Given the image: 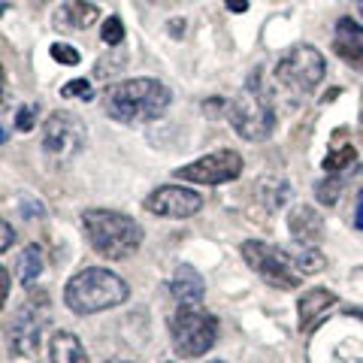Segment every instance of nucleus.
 <instances>
[{
  "mask_svg": "<svg viewBox=\"0 0 363 363\" xmlns=\"http://www.w3.org/2000/svg\"><path fill=\"white\" fill-rule=\"evenodd\" d=\"M342 176H327V179H321L315 185V197H318V203L321 206H336V200H339V194H342Z\"/></svg>",
  "mask_w": 363,
  "mask_h": 363,
  "instance_id": "obj_20",
  "label": "nucleus"
},
{
  "mask_svg": "<svg viewBox=\"0 0 363 363\" xmlns=\"http://www.w3.org/2000/svg\"><path fill=\"white\" fill-rule=\"evenodd\" d=\"M169 339L179 357L194 360L212 351L215 339H218V318L212 312L200 309V306H182L169 318Z\"/></svg>",
  "mask_w": 363,
  "mask_h": 363,
  "instance_id": "obj_5",
  "label": "nucleus"
},
{
  "mask_svg": "<svg viewBox=\"0 0 363 363\" xmlns=\"http://www.w3.org/2000/svg\"><path fill=\"white\" fill-rule=\"evenodd\" d=\"M37 4H43V0H37Z\"/></svg>",
  "mask_w": 363,
  "mask_h": 363,
  "instance_id": "obj_38",
  "label": "nucleus"
},
{
  "mask_svg": "<svg viewBox=\"0 0 363 363\" xmlns=\"http://www.w3.org/2000/svg\"><path fill=\"white\" fill-rule=\"evenodd\" d=\"M257 200L264 203L267 209H279L291 200V185L288 179H276V176H264L257 182Z\"/></svg>",
  "mask_w": 363,
  "mask_h": 363,
  "instance_id": "obj_19",
  "label": "nucleus"
},
{
  "mask_svg": "<svg viewBox=\"0 0 363 363\" xmlns=\"http://www.w3.org/2000/svg\"><path fill=\"white\" fill-rule=\"evenodd\" d=\"M52 318V303H49V294L45 291H30L25 303L13 312V321H9V348L16 351L18 357H37L40 351V339L43 330Z\"/></svg>",
  "mask_w": 363,
  "mask_h": 363,
  "instance_id": "obj_7",
  "label": "nucleus"
},
{
  "mask_svg": "<svg viewBox=\"0 0 363 363\" xmlns=\"http://www.w3.org/2000/svg\"><path fill=\"white\" fill-rule=\"evenodd\" d=\"M324 73H327L324 55L309 43H294L291 49H285L279 55L276 67H272L276 82L285 85L288 91H297V94H309V91H315L324 82Z\"/></svg>",
  "mask_w": 363,
  "mask_h": 363,
  "instance_id": "obj_6",
  "label": "nucleus"
},
{
  "mask_svg": "<svg viewBox=\"0 0 363 363\" xmlns=\"http://www.w3.org/2000/svg\"><path fill=\"white\" fill-rule=\"evenodd\" d=\"M61 97H79V100H91L94 97V88H91L88 79H70L61 88Z\"/></svg>",
  "mask_w": 363,
  "mask_h": 363,
  "instance_id": "obj_27",
  "label": "nucleus"
},
{
  "mask_svg": "<svg viewBox=\"0 0 363 363\" xmlns=\"http://www.w3.org/2000/svg\"><path fill=\"white\" fill-rule=\"evenodd\" d=\"M281 255H285L288 264L297 272H303V276H315V272H321L327 267V257L321 255V248H315V242L294 240L291 245L281 248Z\"/></svg>",
  "mask_w": 363,
  "mask_h": 363,
  "instance_id": "obj_16",
  "label": "nucleus"
},
{
  "mask_svg": "<svg viewBox=\"0 0 363 363\" xmlns=\"http://www.w3.org/2000/svg\"><path fill=\"white\" fill-rule=\"evenodd\" d=\"M203 116H209V118H218L221 116V109H227V100L221 97H215V100H203Z\"/></svg>",
  "mask_w": 363,
  "mask_h": 363,
  "instance_id": "obj_29",
  "label": "nucleus"
},
{
  "mask_svg": "<svg viewBox=\"0 0 363 363\" xmlns=\"http://www.w3.org/2000/svg\"><path fill=\"white\" fill-rule=\"evenodd\" d=\"M106 363H128V360H106Z\"/></svg>",
  "mask_w": 363,
  "mask_h": 363,
  "instance_id": "obj_36",
  "label": "nucleus"
},
{
  "mask_svg": "<svg viewBox=\"0 0 363 363\" xmlns=\"http://www.w3.org/2000/svg\"><path fill=\"white\" fill-rule=\"evenodd\" d=\"M85 124L79 121L73 112H52L49 118L43 121V130H40V143H43V152L55 157V161H70L79 152L85 149Z\"/></svg>",
  "mask_w": 363,
  "mask_h": 363,
  "instance_id": "obj_10",
  "label": "nucleus"
},
{
  "mask_svg": "<svg viewBox=\"0 0 363 363\" xmlns=\"http://www.w3.org/2000/svg\"><path fill=\"white\" fill-rule=\"evenodd\" d=\"M227 121H230V128L245 143H267L276 133V124H279L276 104H272L260 70L248 76L245 85L240 88V94L227 104Z\"/></svg>",
  "mask_w": 363,
  "mask_h": 363,
  "instance_id": "obj_2",
  "label": "nucleus"
},
{
  "mask_svg": "<svg viewBox=\"0 0 363 363\" xmlns=\"http://www.w3.org/2000/svg\"><path fill=\"white\" fill-rule=\"evenodd\" d=\"M169 100H173V94H169V88L161 79L136 76L106 88L104 109L118 124H149L169 109Z\"/></svg>",
  "mask_w": 363,
  "mask_h": 363,
  "instance_id": "obj_1",
  "label": "nucleus"
},
{
  "mask_svg": "<svg viewBox=\"0 0 363 363\" xmlns=\"http://www.w3.org/2000/svg\"><path fill=\"white\" fill-rule=\"evenodd\" d=\"M212 363H224V360H212Z\"/></svg>",
  "mask_w": 363,
  "mask_h": 363,
  "instance_id": "obj_37",
  "label": "nucleus"
},
{
  "mask_svg": "<svg viewBox=\"0 0 363 363\" xmlns=\"http://www.w3.org/2000/svg\"><path fill=\"white\" fill-rule=\"evenodd\" d=\"M49 357L52 363H88L82 339L70 330H58L49 339Z\"/></svg>",
  "mask_w": 363,
  "mask_h": 363,
  "instance_id": "obj_17",
  "label": "nucleus"
},
{
  "mask_svg": "<svg viewBox=\"0 0 363 363\" xmlns=\"http://www.w3.org/2000/svg\"><path fill=\"white\" fill-rule=\"evenodd\" d=\"M169 33H173V40H182V33H185V21L173 18V21H169Z\"/></svg>",
  "mask_w": 363,
  "mask_h": 363,
  "instance_id": "obj_34",
  "label": "nucleus"
},
{
  "mask_svg": "<svg viewBox=\"0 0 363 363\" xmlns=\"http://www.w3.org/2000/svg\"><path fill=\"white\" fill-rule=\"evenodd\" d=\"M97 18H100L97 4H88V0H64L52 21L58 30H85L94 25Z\"/></svg>",
  "mask_w": 363,
  "mask_h": 363,
  "instance_id": "obj_14",
  "label": "nucleus"
},
{
  "mask_svg": "<svg viewBox=\"0 0 363 363\" xmlns=\"http://www.w3.org/2000/svg\"><path fill=\"white\" fill-rule=\"evenodd\" d=\"M357 13H360V18H363V0H357Z\"/></svg>",
  "mask_w": 363,
  "mask_h": 363,
  "instance_id": "obj_35",
  "label": "nucleus"
},
{
  "mask_svg": "<svg viewBox=\"0 0 363 363\" xmlns=\"http://www.w3.org/2000/svg\"><path fill=\"white\" fill-rule=\"evenodd\" d=\"M333 52L342 58L348 67L363 73V43H348V40H333Z\"/></svg>",
  "mask_w": 363,
  "mask_h": 363,
  "instance_id": "obj_21",
  "label": "nucleus"
},
{
  "mask_svg": "<svg viewBox=\"0 0 363 363\" xmlns=\"http://www.w3.org/2000/svg\"><path fill=\"white\" fill-rule=\"evenodd\" d=\"M354 227L363 230V191L357 194V206H354Z\"/></svg>",
  "mask_w": 363,
  "mask_h": 363,
  "instance_id": "obj_32",
  "label": "nucleus"
},
{
  "mask_svg": "<svg viewBox=\"0 0 363 363\" xmlns=\"http://www.w3.org/2000/svg\"><path fill=\"white\" fill-rule=\"evenodd\" d=\"M354 157H357V152L351 149V145H342V149H336V152H330L324 157V169H327V173H339V169H345V167L354 164Z\"/></svg>",
  "mask_w": 363,
  "mask_h": 363,
  "instance_id": "obj_23",
  "label": "nucleus"
},
{
  "mask_svg": "<svg viewBox=\"0 0 363 363\" xmlns=\"http://www.w3.org/2000/svg\"><path fill=\"white\" fill-rule=\"evenodd\" d=\"M13 203H16L18 212L25 215L28 221H43V218H45V206H43L40 197H33V194H16Z\"/></svg>",
  "mask_w": 363,
  "mask_h": 363,
  "instance_id": "obj_22",
  "label": "nucleus"
},
{
  "mask_svg": "<svg viewBox=\"0 0 363 363\" xmlns=\"http://www.w3.org/2000/svg\"><path fill=\"white\" fill-rule=\"evenodd\" d=\"M100 40H104L106 45H118V43L124 40V25H121V18H118V16H109V18L104 21Z\"/></svg>",
  "mask_w": 363,
  "mask_h": 363,
  "instance_id": "obj_26",
  "label": "nucleus"
},
{
  "mask_svg": "<svg viewBox=\"0 0 363 363\" xmlns=\"http://www.w3.org/2000/svg\"><path fill=\"white\" fill-rule=\"evenodd\" d=\"M339 303V297L333 291H327V288H312V291H306L300 303H297V312H300V330H312V327L321 321V318L333 309V306Z\"/></svg>",
  "mask_w": 363,
  "mask_h": 363,
  "instance_id": "obj_13",
  "label": "nucleus"
},
{
  "mask_svg": "<svg viewBox=\"0 0 363 363\" xmlns=\"http://www.w3.org/2000/svg\"><path fill=\"white\" fill-rule=\"evenodd\" d=\"M240 252H242V260L248 264V269H252L257 279H264L269 288H279V291L300 288L297 269L285 260L281 248H272L264 240H245L240 245Z\"/></svg>",
  "mask_w": 363,
  "mask_h": 363,
  "instance_id": "obj_8",
  "label": "nucleus"
},
{
  "mask_svg": "<svg viewBox=\"0 0 363 363\" xmlns=\"http://www.w3.org/2000/svg\"><path fill=\"white\" fill-rule=\"evenodd\" d=\"M37 116H40V106H37V104L21 106V109H18V118H16V130H21V133L33 130V124H37Z\"/></svg>",
  "mask_w": 363,
  "mask_h": 363,
  "instance_id": "obj_28",
  "label": "nucleus"
},
{
  "mask_svg": "<svg viewBox=\"0 0 363 363\" xmlns=\"http://www.w3.org/2000/svg\"><path fill=\"white\" fill-rule=\"evenodd\" d=\"M336 40H348V43H363V28L354 18H339L336 21Z\"/></svg>",
  "mask_w": 363,
  "mask_h": 363,
  "instance_id": "obj_25",
  "label": "nucleus"
},
{
  "mask_svg": "<svg viewBox=\"0 0 363 363\" xmlns=\"http://www.w3.org/2000/svg\"><path fill=\"white\" fill-rule=\"evenodd\" d=\"M82 230L88 245L106 260H124L143 245V227L116 209H85Z\"/></svg>",
  "mask_w": 363,
  "mask_h": 363,
  "instance_id": "obj_4",
  "label": "nucleus"
},
{
  "mask_svg": "<svg viewBox=\"0 0 363 363\" xmlns=\"http://www.w3.org/2000/svg\"><path fill=\"white\" fill-rule=\"evenodd\" d=\"M242 155L233 152V149H218V152H209L191 161L185 167H176L173 176L182 182H194V185H227V182H236L242 176Z\"/></svg>",
  "mask_w": 363,
  "mask_h": 363,
  "instance_id": "obj_9",
  "label": "nucleus"
},
{
  "mask_svg": "<svg viewBox=\"0 0 363 363\" xmlns=\"http://www.w3.org/2000/svg\"><path fill=\"white\" fill-rule=\"evenodd\" d=\"M128 281L106 267H85L67 281L64 303L73 315H97L128 300Z\"/></svg>",
  "mask_w": 363,
  "mask_h": 363,
  "instance_id": "obj_3",
  "label": "nucleus"
},
{
  "mask_svg": "<svg viewBox=\"0 0 363 363\" xmlns=\"http://www.w3.org/2000/svg\"><path fill=\"white\" fill-rule=\"evenodd\" d=\"M0 300H9V269L0 267Z\"/></svg>",
  "mask_w": 363,
  "mask_h": 363,
  "instance_id": "obj_31",
  "label": "nucleus"
},
{
  "mask_svg": "<svg viewBox=\"0 0 363 363\" xmlns=\"http://www.w3.org/2000/svg\"><path fill=\"white\" fill-rule=\"evenodd\" d=\"M49 55H52V58L58 61V64H64V67H76L79 61H82V55H79L73 45H67V43H52V45H49Z\"/></svg>",
  "mask_w": 363,
  "mask_h": 363,
  "instance_id": "obj_24",
  "label": "nucleus"
},
{
  "mask_svg": "<svg viewBox=\"0 0 363 363\" xmlns=\"http://www.w3.org/2000/svg\"><path fill=\"white\" fill-rule=\"evenodd\" d=\"M16 242V230H13V224L4 221L0 224V252H9V245Z\"/></svg>",
  "mask_w": 363,
  "mask_h": 363,
  "instance_id": "obj_30",
  "label": "nucleus"
},
{
  "mask_svg": "<svg viewBox=\"0 0 363 363\" xmlns=\"http://www.w3.org/2000/svg\"><path fill=\"white\" fill-rule=\"evenodd\" d=\"M145 212L157 215V218H191L203 209V194L194 188L182 185H164L145 197Z\"/></svg>",
  "mask_w": 363,
  "mask_h": 363,
  "instance_id": "obj_11",
  "label": "nucleus"
},
{
  "mask_svg": "<svg viewBox=\"0 0 363 363\" xmlns=\"http://www.w3.org/2000/svg\"><path fill=\"white\" fill-rule=\"evenodd\" d=\"M43 267H45V260H43V248L37 245V242H30V245H25V252L18 255V260H16V276H18V281L25 288H30L33 281H37L40 276H43Z\"/></svg>",
  "mask_w": 363,
  "mask_h": 363,
  "instance_id": "obj_18",
  "label": "nucleus"
},
{
  "mask_svg": "<svg viewBox=\"0 0 363 363\" xmlns=\"http://www.w3.org/2000/svg\"><path fill=\"white\" fill-rule=\"evenodd\" d=\"M224 4H227V9H230V13H236V16L248 9V0H224Z\"/></svg>",
  "mask_w": 363,
  "mask_h": 363,
  "instance_id": "obj_33",
  "label": "nucleus"
},
{
  "mask_svg": "<svg viewBox=\"0 0 363 363\" xmlns=\"http://www.w3.org/2000/svg\"><path fill=\"white\" fill-rule=\"evenodd\" d=\"M169 294H173L182 306H200L203 297H206V281H203V276L194 267L182 264V267H176L173 279H169Z\"/></svg>",
  "mask_w": 363,
  "mask_h": 363,
  "instance_id": "obj_12",
  "label": "nucleus"
},
{
  "mask_svg": "<svg viewBox=\"0 0 363 363\" xmlns=\"http://www.w3.org/2000/svg\"><path fill=\"white\" fill-rule=\"evenodd\" d=\"M288 230L294 240H303V242H318L324 236V215L318 212L315 206H294L288 212Z\"/></svg>",
  "mask_w": 363,
  "mask_h": 363,
  "instance_id": "obj_15",
  "label": "nucleus"
}]
</instances>
